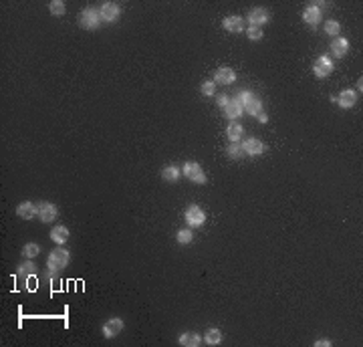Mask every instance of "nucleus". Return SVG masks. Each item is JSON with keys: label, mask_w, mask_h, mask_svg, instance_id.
Instances as JSON below:
<instances>
[{"label": "nucleus", "mask_w": 363, "mask_h": 347, "mask_svg": "<svg viewBox=\"0 0 363 347\" xmlns=\"http://www.w3.org/2000/svg\"><path fill=\"white\" fill-rule=\"evenodd\" d=\"M36 216H38V220L40 222H44V224H48V222H53L55 218H57V214H59V210H57V206L55 204H50V202H38L36 204Z\"/></svg>", "instance_id": "423d86ee"}, {"label": "nucleus", "mask_w": 363, "mask_h": 347, "mask_svg": "<svg viewBox=\"0 0 363 347\" xmlns=\"http://www.w3.org/2000/svg\"><path fill=\"white\" fill-rule=\"evenodd\" d=\"M200 91H202V95H206V97H212V95L216 93V83H214V81H204L202 87H200Z\"/></svg>", "instance_id": "cd10ccee"}, {"label": "nucleus", "mask_w": 363, "mask_h": 347, "mask_svg": "<svg viewBox=\"0 0 363 347\" xmlns=\"http://www.w3.org/2000/svg\"><path fill=\"white\" fill-rule=\"evenodd\" d=\"M184 218H186V222H188L190 228H200L206 222V212L198 204H192V206H188Z\"/></svg>", "instance_id": "39448f33"}, {"label": "nucleus", "mask_w": 363, "mask_h": 347, "mask_svg": "<svg viewBox=\"0 0 363 347\" xmlns=\"http://www.w3.org/2000/svg\"><path fill=\"white\" fill-rule=\"evenodd\" d=\"M69 236H71V232L63 224H57V226H53V230H50V238H53V242L59 244V246H63L69 240Z\"/></svg>", "instance_id": "f3484780"}, {"label": "nucleus", "mask_w": 363, "mask_h": 347, "mask_svg": "<svg viewBox=\"0 0 363 347\" xmlns=\"http://www.w3.org/2000/svg\"><path fill=\"white\" fill-rule=\"evenodd\" d=\"M335 103L341 105V109H351L357 103V93L353 89H345L335 97Z\"/></svg>", "instance_id": "4468645a"}, {"label": "nucleus", "mask_w": 363, "mask_h": 347, "mask_svg": "<svg viewBox=\"0 0 363 347\" xmlns=\"http://www.w3.org/2000/svg\"><path fill=\"white\" fill-rule=\"evenodd\" d=\"M315 345H317V347H329L331 341H329V339H319V341H315Z\"/></svg>", "instance_id": "72a5a7b5"}, {"label": "nucleus", "mask_w": 363, "mask_h": 347, "mask_svg": "<svg viewBox=\"0 0 363 347\" xmlns=\"http://www.w3.org/2000/svg\"><path fill=\"white\" fill-rule=\"evenodd\" d=\"M176 240H178V244H190V242L194 240V232H192V228H182V230H178Z\"/></svg>", "instance_id": "393cba45"}, {"label": "nucleus", "mask_w": 363, "mask_h": 347, "mask_svg": "<svg viewBox=\"0 0 363 347\" xmlns=\"http://www.w3.org/2000/svg\"><path fill=\"white\" fill-rule=\"evenodd\" d=\"M202 341H204L206 345H218V343L222 341V331H220V329H216V327H210L208 331L204 333Z\"/></svg>", "instance_id": "aec40b11"}, {"label": "nucleus", "mask_w": 363, "mask_h": 347, "mask_svg": "<svg viewBox=\"0 0 363 347\" xmlns=\"http://www.w3.org/2000/svg\"><path fill=\"white\" fill-rule=\"evenodd\" d=\"M228 101H230L228 95H218V105H220V109H224L228 105Z\"/></svg>", "instance_id": "473e14b6"}, {"label": "nucleus", "mask_w": 363, "mask_h": 347, "mask_svg": "<svg viewBox=\"0 0 363 347\" xmlns=\"http://www.w3.org/2000/svg\"><path fill=\"white\" fill-rule=\"evenodd\" d=\"M248 26H258V28H263L269 20H271V14H269V10L267 8H252L250 12H248Z\"/></svg>", "instance_id": "1a4fd4ad"}, {"label": "nucleus", "mask_w": 363, "mask_h": 347, "mask_svg": "<svg viewBox=\"0 0 363 347\" xmlns=\"http://www.w3.org/2000/svg\"><path fill=\"white\" fill-rule=\"evenodd\" d=\"M347 51H349V40L343 38V36H335L333 42H331V53H333V57L343 59L347 55Z\"/></svg>", "instance_id": "dca6fc26"}, {"label": "nucleus", "mask_w": 363, "mask_h": 347, "mask_svg": "<svg viewBox=\"0 0 363 347\" xmlns=\"http://www.w3.org/2000/svg\"><path fill=\"white\" fill-rule=\"evenodd\" d=\"M246 34H248L250 40H261V38L265 36V30L258 28V26H248V28H246Z\"/></svg>", "instance_id": "c756f323"}, {"label": "nucleus", "mask_w": 363, "mask_h": 347, "mask_svg": "<svg viewBox=\"0 0 363 347\" xmlns=\"http://www.w3.org/2000/svg\"><path fill=\"white\" fill-rule=\"evenodd\" d=\"M69 261H71L69 251H65L63 246H59V249L50 251V255H48V259H46V267H48L50 273H59V271H63V269L69 265Z\"/></svg>", "instance_id": "f257e3e1"}, {"label": "nucleus", "mask_w": 363, "mask_h": 347, "mask_svg": "<svg viewBox=\"0 0 363 347\" xmlns=\"http://www.w3.org/2000/svg\"><path fill=\"white\" fill-rule=\"evenodd\" d=\"M182 174L194 184H206V174L198 162H186L182 168Z\"/></svg>", "instance_id": "20e7f679"}, {"label": "nucleus", "mask_w": 363, "mask_h": 347, "mask_svg": "<svg viewBox=\"0 0 363 347\" xmlns=\"http://www.w3.org/2000/svg\"><path fill=\"white\" fill-rule=\"evenodd\" d=\"M252 97H254V95H252V91H238V95H236V99L242 103V107H246V103L250 101Z\"/></svg>", "instance_id": "2f4dec72"}, {"label": "nucleus", "mask_w": 363, "mask_h": 347, "mask_svg": "<svg viewBox=\"0 0 363 347\" xmlns=\"http://www.w3.org/2000/svg\"><path fill=\"white\" fill-rule=\"evenodd\" d=\"M242 133H244V127H242L238 121H230V123H228L226 135H228L230 143H234V141H240V139H242Z\"/></svg>", "instance_id": "6ab92c4d"}, {"label": "nucleus", "mask_w": 363, "mask_h": 347, "mask_svg": "<svg viewBox=\"0 0 363 347\" xmlns=\"http://www.w3.org/2000/svg\"><path fill=\"white\" fill-rule=\"evenodd\" d=\"M99 12H101V20L115 22L119 18V14H121V8H119L117 2H103L101 8H99Z\"/></svg>", "instance_id": "9d476101"}, {"label": "nucleus", "mask_w": 363, "mask_h": 347, "mask_svg": "<svg viewBox=\"0 0 363 347\" xmlns=\"http://www.w3.org/2000/svg\"><path fill=\"white\" fill-rule=\"evenodd\" d=\"M258 121H261V123H267V121H269V115H267V113L263 111L261 115H258Z\"/></svg>", "instance_id": "f704fd0d"}, {"label": "nucleus", "mask_w": 363, "mask_h": 347, "mask_svg": "<svg viewBox=\"0 0 363 347\" xmlns=\"http://www.w3.org/2000/svg\"><path fill=\"white\" fill-rule=\"evenodd\" d=\"M38 253H40V246L34 244V242H28V244L22 246V255H24L26 259H34Z\"/></svg>", "instance_id": "bb28decb"}, {"label": "nucleus", "mask_w": 363, "mask_h": 347, "mask_svg": "<svg viewBox=\"0 0 363 347\" xmlns=\"http://www.w3.org/2000/svg\"><path fill=\"white\" fill-rule=\"evenodd\" d=\"M242 113H244V107H242V103L238 101L236 97H232L230 101H228V105L224 107V115H226L230 121H236V119H238Z\"/></svg>", "instance_id": "2eb2a0df"}, {"label": "nucleus", "mask_w": 363, "mask_h": 347, "mask_svg": "<svg viewBox=\"0 0 363 347\" xmlns=\"http://www.w3.org/2000/svg\"><path fill=\"white\" fill-rule=\"evenodd\" d=\"M323 8H325V2H311L305 12H303V20L309 24V26H317L321 22V14H323Z\"/></svg>", "instance_id": "7ed1b4c3"}, {"label": "nucleus", "mask_w": 363, "mask_h": 347, "mask_svg": "<svg viewBox=\"0 0 363 347\" xmlns=\"http://www.w3.org/2000/svg\"><path fill=\"white\" fill-rule=\"evenodd\" d=\"M226 154H228V158H232V160H240V158H244V156H246V154H244V150H242V143H240V141L230 143V145L226 147Z\"/></svg>", "instance_id": "5701e85b"}, {"label": "nucleus", "mask_w": 363, "mask_h": 347, "mask_svg": "<svg viewBox=\"0 0 363 347\" xmlns=\"http://www.w3.org/2000/svg\"><path fill=\"white\" fill-rule=\"evenodd\" d=\"M65 8L67 6H65L63 0H53V2L48 4V10H50V14H53V16H63L65 14Z\"/></svg>", "instance_id": "a878e982"}, {"label": "nucleus", "mask_w": 363, "mask_h": 347, "mask_svg": "<svg viewBox=\"0 0 363 347\" xmlns=\"http://www.w3.org/2000/svg\"><path fill=\"white\" fill-rule=\"evenodd\" d=\"M200 343H202V337L198 333L188 331V333H182L180 335V345H184V347H198Z\"/></svg>", "instance_id": "412c9836"}, {"label": "nucleus", "mask_w": 363, "mask_h": 347, "mask_svg": "<svg viewBox=\"0 0 363 347\" xmlns=\"http://www.w3.org/2000/svg\"><path fill=\"white\" fill-rule=\"evenodd\" d=\"M180 176H182V170H180L178 166H168V168H164V172H162V178H164L166 182H178Z\"/></svg>", "instance_id": "b1692460"}, {"label": "nucleus", "mask_w": 363, "mask_h": 347, "mask_svg": "<svg viewBox=\"0 0 363 347\" xmlns=\"http://www.w3.org/2000/svg\"><path fill=\"white\" fill-rule=\"evenodd\" d=\"M18 271H20V275H24V277H30V275H34V271H36V265L28 259L26 263H22L20 267H18Z\"/></svg>", "instance_id": "c85d7f7f"}, {"label": "nucleus", "mask_w": 363, "mask_h": 347, "mask_svg": "<svg viewBox=\"0 0 363 347\" xmlns=\"http://www.w3.org/2000/svg\"><path fill=\"white\" fill-rule=\"evenodd\" d=\"M242 150H244L246 156L256 158V156H263L267 152V145L261 139H256V137H248L246 141H242Z\"/></svg>", "instance_id": "6e6552de"}, {"label": "nucleus", "mask_w": 363, "mask_h": 347, "mask_svg": "<svg viewBox=\"0 0 363 347\" xmlns=\"http://www.w3.org/2000/svg\"><path fill=\"white\" fill-rule=\"evenodd\" d=\"M212 81H214L216 85H232V83L236 81V73H234L230 67H220V69H216Z\"/></svg>", "instance_id": "ddd939ff"}, {"label": "nucleus", "mask_w": 363, "mask_h": 347, "mask_svg": "<svg viewBox=\"0 0 363 347\" xmlns=\"http://www.w3.org/2000/svg\"><path fill=\"white\" fill-rule=\"evenodd\" d=\"M333 61L327 57V55H321L317 61H315V65H313V73H315V77L317 79H325V77H329L331 73H333Z\"/></svg>", "instance_id": "0eeeda50"}, {"label": "nucleus", "mask_w": 363, "mask_h": 347, "mask_svg": "<svg viewBox=\"0 0 363 347\" xmlns=\"http://www.w3.org/2000/svg\"><path fill=\"white\" fill-rule=\"evenodd\" d=\"M244 111H246L248 115H252V117H258V115L263 113V101H261V99H256V97H252L250 101L246 103Z\"/></svg>", "instance_id": "4be33fe9"}, {"label": "nucleus", "mask_w": 363, "mask_h": 347, "mask_svg": "<svg viewBox=\"0 0 363 347\" xmlns=\"http://www.w3.org/2000/svg\"><path fill=\"white\" fill-rule=\"evenodd\" d=\"M121 331H123V319H119V317H111L103 323V337H107V339L119 335Z\"/></svg>", "instance_id": "9b49d317"}, {"label": "nucleus", "mask_w": 363, "mask_h": 347, "mask_svg": "<svg viewBox=\"0 0 363 347\" xmlns=\"http://www.w3.org/2000/svg\"><path fill=\"white\" fill-rule=\"evenodd\" d=\"M77 22H79V26L85 28V30H95V28H99V24H101V12L95 10V8H85V10L79 12Z\"/></svg>", "instance_id": "f03ea898"}, {"label": "nucleus", "mask_w": 363, "mask_h": 347, "mask_svg": "<svg viewBox=\"0 0 363 347\" xmlns=\"http://www.w3.org/2000/svg\"><path fill=\"white\" fill-rule=\"evenodd\" d=\"M222 28H226L228 32H234V34H238V32L246 30V22H244V18H242V16H236V14H232V16H226V18L222 20Z\"/></svg>", "instance_id": "f8f14e48"}, {"label": "nucleus", "mask_w": 363, "mask_h": 347, "mask_svg": "<svg viewBox=\"0 0 363 347\" xmlns=\"http://www.w3.org/2000/svg\"><path fill=\"white\" fill-rule=\"evenodd\" d=\"M339 30H341V24H339L337 20H327V22H325V32H327V34L337 36Z\"/></svg>", "instance_id": "7c9ffc66"}, {"label": "nucleus", "mask_w": 363, "mask_h": 347, "mask_svg": "<svg viewBox=\"0 0 363 347\" xmlns=\"http://www.w3.org/2000/svg\"><path fill=\"white\" fill-rule=\"evenodd\" d=\"M36 204H32V202H20L18 206H16V214L22 218V220H32L34 216H36Z\"/></svg>", "instance_id": "a211bd4d"}]
</instances>
